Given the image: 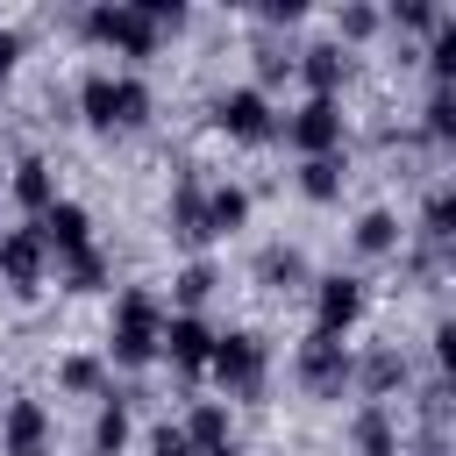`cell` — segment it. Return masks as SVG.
Instances as JSON below:
<instances>
[{"mask_svg":"<svg viewBox=\"0 0 456 456\" xmlns=\"http://www.w3.org/2000/svg\"><path fill=\"white\" fill-rule=\"evenodd\" d=\"M71 107H78V121L93 135H128V128H142L157 114V93H150L142 71H86Z\"/></svg>","mask_w":456,"mask_h":456,"instance_id":"obj_1","label":"cell"},{"mask_svg":"<svg viewBox=\"0 0 456 456\" xmlns=\"http://www.w3.org/2000/svg\"><path fill=\"white\" fill-rule=\"evenodd\" d=\"M157 335H164V299H157L150 285L114 292V314H107V363H114V370H150V363H157Z\"/></svg>","mask_w":456,"mask_h":456,"instance_id":"obj_2","label":"cell"},{"mask_svg":"<svg viewBox=\"0 0 456 456\" xmlns=\"http://www.w3.org/2000/svg\"><path fill=\"white\" fill-rule=\"evenodd\" d=\"M71 28H78L93 50L128 57V71H135V64H150V57H157V43H164L135 0H93V7H78V14H71Z\"/></svg>","mask_w":456,"mask_h":456,"instance_id":"obj_3","label":"cell"},{"mask_svg":"<svg viewBox=\"0 0 456 456\" xmlns=\"http://www.w3.org/2000/svg\"><path fill=\"white\" fill-rule=\"evenodd\" d=\"M207 378L221 385L228 406H235V399H264V385H271V342H264L256 328H228V335H214V349H207Z\"/></svg>","mask_w":456,"mask_h":456,"instance_id":"obj_4","label":"cell"},{"mask_svg":"<svg viewBox=\"0 0 456 456\" xmlns=\"http://www.w3.org/2000/svg\"><path fill=\"white\" fill-rule=\"evenodd\" d=\"M207 121H214V135L249 142V150L278 135V107H271V93H256L249 78H242V86H221V93H214V107H207Z\"/></svg>","mask_w":456,"mask_h":456,"instance_id":"obj_5","label":"cell"},{"mask_svg":"<svg viewBox=\"0 0 456 456\" xmlns=\"http://www.w3.org/2000/svg\"><path fill=\"white\" fill-rule=\"evenodd\" d=\"M278 135L292 157H342L349 114H342V100H299L292 114H278Z\"/></svg>","mask_w":456,"mask_h":456,"instance_id":"obj_6","label":"cell"},{"mask_svg":"<svg viewBox=\"0 0 456 456\" xmlns=\"http://www.w3.org/2000/svg\"><path fill=\"white\" fill-rule=\"evenodd\" d=\"M349 378H356V349H349V342H335V335H306V342L292 349V385H299L306 399H342Z\"/></svg>","mask_w":456,"mask_h":456,"instance_id":"obj_7","label":"cell"},{"mask_svg":"<svg viewBox=\"0 0 456 456\" xmlns=\"http://www.w3.org/2000/svg\"><path fill=\"white\" fill-rule=\"evenodd\" d=\"M306 292H314V328H306V335H335V342H349V328H356L363 306H370V285H363L356 271H321Z\"/></svg>","mask_w":456,"mask_h":456,"instance_id":"obj_8","label":"cell"},{"mask_svg":"<svg viewBox=\"0 0 456 456\" xmlns=\"http://www.w3.org/2000/svg\"><path fill=\"white\" fill-rule=\"evenodd\" d=\"M164 235H171L185 256H207V178H200V171H178V178H171Z\"/></svg>","mask_w":456,"mask_h":456,"instance_id":"obj_9","label":"cell"},{"mask_svg":"<svg viewBox=\"0 0 456 456\" xmlns=\"http://www.w3.org/2000/svg\"><path fill=\"white\" fill-rule=\"evenodd\" d=\"M406 385H413V363H406V349H399V342H378V349H363V356H356L349 392H356L363 406H392Z\"/></svg>","mask_w":456,"mask_h":456,"instance_id":"obj_10","label":"cell"},{"mask_svg":"<svg viewBox=\"0 0 456 456\" xmlns=\"http://www.w3.org/2000/svg\"><path fill=\"white\" fill-rule=\"evenodd\" d=\"M50 435H57V420H50L43 399L14 392L0 406V456H50Z\"/></svg>","mask_w":456,"mask_h":456,"instance_id":"obj_11","label":"cell"},{"mask_svg":"<svg viewBox=\"0 0 456 456\" xmlns=\"http://www.w3.org/2000/svg\"><path fill=\"white\" fill-rule=\"evenodd\" d=\"M221 328H207V314H164V335H157V356L185 378H207V349H214Z\"/></svg>","mask_w":456,"mask_h":456,"instance_id":"obj_12","label":"cell"},{"mask_svg":"<svg viewBox=\"0 0 456 456\" xmlns=\"http://www.w3.org/2000/svg\"><path fill=\"white\" fill-rule=\"evenodd\" d=\"M292 78L306 86V100H342V86H349V50L342 43H299L292 50Z\"/></svg>","mask_w":456,"mask_h":456,"instance_id":"obj_13","label":"cell"},{"mask_svg":"<svg viewBox=\"0 0 456 456\" xmlns=\"http://www.w3.org/2000/svg\"><path fill=\"white\" fill-rule=\"evenodd\" d=\"M43 278H50V249H43V235H36V228H0V285L28 299Z\"/></svg>","mask_w":456,"mask_h":456,"instance_id":"obj_14","label":"cell"},{"mask_svg":"<svg viewBox=\"0 0 456 456\" xmlns=\"http://www.w3.org/2000/svg\"><path fill=\"white\" fill-rule=\"evenodd\" d=\"M7 200L28 214V221H43L64 192H57V164L50 157H14V171H7Z\"/></svg>","mask_w":456,"mask_h":456,"instance_id":"obj_15","label":"cell"},{"mask_svg":"<svg viewBox=\"0 0 456 456\" xmlns=\"http://www.w3.org/2000/svg\"><path fill=\"white\" fill-rule=\"evenodd\" d=\"M249 278H256L264 292H306V285H314V264H306L299 242H264L256 264H249Z\"/></svg>","mask_w":456,"mask_h":456,"instance_id":"obj_16","label":"cell"},{"mask_svg":"<svg viewBox=\"0 0 456 456\" xmlns=\"http://www.w3.org/2000/svg\"><path fill=\"white\" fill-rule=\"evenodd\" d=\"M36 235H43V249H50V264L57 256H71V249H93V214L78 207V200H57L43 221H28Z\"/></svg>","mask_w":456,"mask_h":456,"instance_id":"obj_17","label":"cell"},{"mask_svg":"<svg viewBox=\"0 0 456 456\" xmlns=\"http://www.w3.org/2000/svg\"><path fill=\"white\" fill-rule=\"evenodd\" d=\"M349 249L370 256V264H378V256H399V249H406V221H399L392 207H363L356 228H349Z\"/></svg>","mask_w":456,"mask_h":456,"instance_id":"obj_18","label":"cell"},{"mask_svg":"<svg viewBox=\"0 0 456 456\" xmlns=\"http://www.w3.org/2000/svg\"><path fill=\"white\" fill-rule=\"evenodd\" d=\"M128 442H135V399L107 392V399H100V413H93L86 449H93V456H128Z\"/></svg>","mask_w":456,"mask_h":456,"instance_id":"obj_19","label":"cell"},{"mask_svg":"<svg viewBox=\"0 0 456 456\" xmlns=\"http://www.w3.org/2000/svg\"><path fill=\"white\" fill-rule=\"evenodd\" d=\"M349 456H399V413L356 399V413H349Z\"/></svg>","mask_w":456,"mask_h":456,"instance_id":"obj_20","label":"cell"},{"mask_svg":"<svg viewBox=\"0 0 456 456\" xmlns=\"http://www.w3.org/2000/svg\"><path fill=\"white\" fill-rule=\"evenodd\" d=\"M242 228H249V185L214 178V185H207V242H228V235H242Z\"/></svg>","mask_w":456,"mask_h":456,"instance_id":"obj_21","label":"cell"},{"mask_svg":"<svg viewBox=\"0 0 456 456\" xmlns=\"http://www.w3.org/2000/svg\"><path fill=\"white\" fill-rule=\"evenodd\" d=\"M57 392L64 399H107L114 385H107V356L100 349H64L57 356Z\"/></svg>","mask_w":456,"mask_h":456,"instance_id":"obj_22","label":"cell"},{"mask_svg":"<svg viewBox=\"0 0 456 456\" xmlns=\"http://www.w3.org/2000/svg\"><path fill=\"white\" fill-rule=\"evenodd\" d=\"M178 428H185V442H192V456H207V449H221V442H235V406H228V399H192Z\"/></svg>","mask_w":456,"mask_h":456,"instance_id":"obj_23","label":"cell"},{"mask_svg":"<svg viewBox=\"0 0 456 456\" xmlns=\"http://www.w3.org/2000/svg\"><path fill=\"white\" fill-rule=\"evenodd\" d=\"M214 292H221V264L214 256H185L171 271V314H200Z\"/></svg>","mask_w":456,"mask_h":456,"instance_id":"obj_24","label":"cell"},{"mask_svg":"<svg viewBox=\"0 0 456 456\" xmlns=\"http://www.w3.org/2000/svg\"><path fill=\"white\" fill-rule=\"evenodd\" d=\"M292 185H299V200H314V207H335V200H342V185H349V164H342V157H299Z\"/></svg>","mask_w":456,"mask_h":456,"instance_id":"obj_25","label":"cell"},{"mask_svg":"<svg viewBox=\"0 0 456 456\" xmlns=\"http://www.w3.org/2000/svg\"><path fill=\"white\" fill-rule=\"evenodd\" d=\"M370 36H385V14H378L370 0H342V7H335V36H328V43H342V50H363Z\"/></svg>","mask_w":456,"mask_h":456,"instance_id":"obj_26","label":"cell"},{"mask_svg":"<svg viewBox=\"0 0 456 456\" xmlns=\"http://www.w3.org/2000/svg\"><path fill=\"white\" fill-rule=\"evenodd\" d=\"M57 285H64V292H107V249L93 242V249L57 256Z\"/></svg>","mask_w":456,"mask_h":456,"instance_id":"obj_27","label":"cell"},{"mask_svg":"<svg viewBox=\"0 0 456 456\" xmlns=\"http://www.w3.org/2000/svg\"><path fill=\"white\" fill-rule=\"evenodd\" d=\"M420 64H428V86H456V14H442V21L428 28Z\"/></svg>","mask_w":456,"mask_h":456,"instance_id":"obj_28","label":"cell"},{"mask_svg":"<svg viewBox=\"0 0 456 456\" xmlns=\"http://www.w3.org/2000/svg\"><path fill=\"white\" fill-rule=\"evenodd\" d=\"M249 71H256V78H249L256 93L285 86V78H292V43H278V36H256V43H249Z\"/></svg>","mask_w":456,"mask_h":456,"instance_id":"obj_29","label":"cell"},{"mask_svg":"<svg viewBox=\"0 0 456 456\" xmlns=\"http://www.w3.org/2000/svg\"><path fill=\"white\" fill-rule=\"evenodd\" d=\"M413 135H420V142H456V86H428Z\"/></svg>","mask_w":456,"mask_h":456,"instance_id":"obj_30","label":"cell"},{"mask_svg":"<svg viewBox=\"0 0 456 456\" xmlns=\"http://www.w3.org/2000/svg\"><path fill=\"white\" fill-rule=\"evenodd\" d=\"M449 221H456V200H449V185H435V192L420 200V228H406V235H413V242H435V249H449V235H456Z\"/></svg>","mask_w":456,"mask_h":456,"instance_id":"obj_31","label":"cell"},{"mask_svg":"<svg viewBox=\"0 0 456 456\" xmlns=\"http://www.w3.org/2000/svg\"><path fill=\"white\" fill-rule=\"evenodd\" d=\"M378 14H385V28H392V36H399V28H406V36H428L449 7H442V0H392V7H378Z\"/></svg>","mask_w":456,"mask_h":456,"instance_id":"obj_32","label":"cell"},{"mask_svg":"<svg viewBox=\"0 0 456 456\" xmlns=\"http://www.w3.org/2000/svg\"><path fill=\"white\" fill-rule=\"evenodd\" d=\"M135 7L150 14V28H157V36H178V28L192 21V7H185V0H135Z\"/></svg>","mask_w":456,"mask_h":456,"instance_id":"obj_33","label":"cell"},{"mask_svg":"<svg viewBox=\"0 0 456 456\" xmlns=\"http://www.w3.org/2000/svg\"><path fill=\"white\" fill-rule=\"evenodd\" d=\"M142 449H150V456H192V442H185V428H178V420H150Z\"/></svg>","mask_w":456,"mask_h":456,"instance_id":"obj_34","label":"cell"},{"mask_svg":"<svg viewBox=\"0 0 456 456\" xmlns=\"http://www.w3.org/2000/svg\"><path fill=\"white\" fill-rule=\"evenodd\" d=\"M28 57V36L14 28V21H0V78H14V64Z\"/></svg>","mask_w":456,"mask_h":456,"instance_id":"obj_35","label":"cell"},{"mask_svg":"<svg viewBox=\"0 0 456 456\" xmlns=\"http://www.w3.org/2000/svg\"><path fill=\"white\" fill-rule=\"evenodd\" d=\"M256 21H264V28H292V21H306V7H299V0H264Z\"/></svg>","mask_w":456,"mask_h":456,"instance_id":"obj_36","label":"cell"},{"mask_svg":"<svg viewBox=\"0 0 456 456\" xmlns=\"http://www.w3.org/2000/svg\"><path fill=\"white\" fill-rule=\"evenodd\" d=\"M428 342H435V363L449 370V356H456V328H449V321H435V335H428Z\"/></svg>","mask_w":456,"mask_h":456,"instance_id":"obj_37","label":"cell"},{"mask_svg":"<svg viewBox=\"0 0 456 456\" xmlns=\"http://www.w3.org/2000/svg\"><path fill=\"white\" fill-rule=\"evenodd\" d=\"M207 456H242V449H235V442H221V449H207Z\"/></svg>","mask_w":456,"mask_h":456,"instance_id":"obj_38","label":"cell"},{"mask_svg":"<svg viewBox=\"0 0 456 456\" xmlns=\"http://www.w3.org/2000/svg\"><path fill=\"white\" fill-rule=\"evenodd\" d=\"M0 406H7V399H0Z\"/></svg>","mask_w":456,"mask_h":456,"instance_id":"obj_39","label":"cell"}]
</instances>
